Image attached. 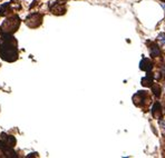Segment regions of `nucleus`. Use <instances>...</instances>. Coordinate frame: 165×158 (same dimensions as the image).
<instances>
[{
    "label": "nucleus",
    "instance_id": "f257e3e1",
    "mask_svg": "<svg viewBox=\"0 0 165 158\" xmlns=\"http://www.w3.org/2000/svg\"><path fill=\"white\" fill-rule=\"evenodd\" d=\"M150 53H151V56H152V57H157V56L161 55L160 48H158L156 45H152V46H151Z\"/></svg>",
    "mask_w": 165,
    "mask_h": 158
},
{
    "label": "nucleus",
    "instance_id": "f03ea898",
    "mask_svg": "<svg viewBox=\"0 0 165 158\" xmlns=\"http://www.w3.org/2000/svg\"><path fill=\"white\" fill-rule=\"evenodd\" d=\"M158 43H161L162 45H165V33H160L157 37Z\"/></svg>",
    "mask_w": 165,
    "mask_h": 158
},
{
    "label": "nucleus",
    "instance_id": "7ed1b4c3",
    "mask_svg": "<svg viewBox=\"0 0 165 158\" xmlns=\"http://www.w3.org/2000/svg\"><path fill=\"white\" fill-rule=\"evenodd\" d=\"M160 127L162 129V133L165 135V119H161L160 120Z\"/></svg>",
    "mask_w": 165,
    "mask_h": 158
}]
</instances>
